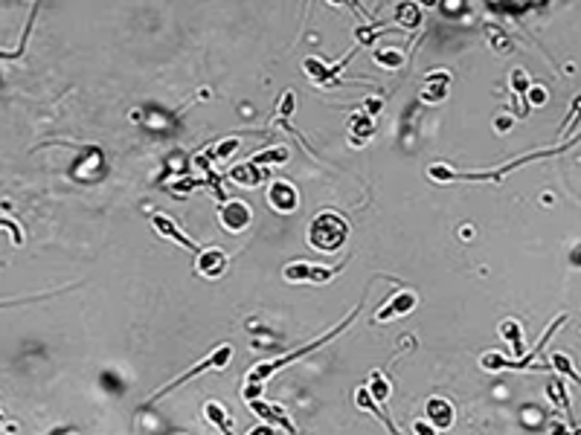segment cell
Here are the masks:
<instances>
[{
	"mask_svg": "<svg viewBox=\"0 0 581 435\" xmlns=\"http://www.w3.org/2000/svg\"><path fill=\"white\" fill-rule=\"evenodd\" d=\"M360 308H363V302H360V305H358V308L352 311V313H349V316H346V320H343L340 325H335V328H328V331L323 334V337H317L314 343H305L302 348H297V351H290V354H282V357H276V360H265V363L253 366V369H250V371H247V378H244V389H241V394H244V398H247V401H253V398H259V394H262V386H265V383H267L270 378H274V374H276L279 369H285L288 363H297L300 357H305V354H314V351H317V348H323V345H326L328 340H335V337H337V334H343V331H346L349 325H352V320H355V316H358V311H360Z\"/></svg>",
	"mask_w": 581,
	"mask_h": 435,
	"instance_id": "6da1fadb",
	"label": "cell"
},
{
	"mask_svg": "<svg viewBox=\"0 0 581 435\" xmlns=\"http://www.w3.org/2000/svg\"><path fill=\"white\" fill-rule=\"evenodd\" d=\"M564 148H570V145H558V148H550V151H535V154H526V157H517V160L506 163L503 169H491V171H451V169H444V166H430L428 174L433 177V180H439V183H451V180H489V183H500L509 171L523 169V166H529V163H538V160H544V157L558 154V151H564Z\"/></svg>",
	"mask_w": 581,
	"mask_h": 435,
	"instance_id": "7a4b0ae2",
	"label": "cell"
},
{
	"mask_svg": "<svg viewBox=\"0 0 581 435\" xmlns=\"http://www.w3.org/2000/svg\"><path fill=\"white\" fill-rule=\"evenodd\" d=\"M567 322V313L564 316H558V320L550 325V331L544 334V337H540V343L529 351V354H523L520 360H506V354H500V351H486L479 357V366L486 369V371H503V369H523V371H550V363H540L538 357H540V351L547 348V343H550V337L552 334L561 328Z\"/></svg>",
	"mask_w": 581,
	"mask_h": 435,
	"instance_id": "3957f363",
	"label": "cell"
},
{
	"mask_svg": "<svg viewBox=\"0 0 581 435\" xmlns=\"http://www.w3.org/2000/svg\"><path fill=\"white\" fill-rule=\"evenodd\" d=\"M349 241V224L340 212H320L308 224V244L320 252H337Z\"/></svg>",
	"mask_w": 581,
	"mask_h": 435,
	"instance_id": "277c9868",
	"label": "cell"
},
{
	"mask_svg": "<svg viewBox=\"0 0 581 435\" xmlns=\"http://www.w3.org/2000/svg\"><path fill=\"white\" fill-rule=\"evenodd\" d=\"M230 360H232V345L230 343H224V345H218V348H212L206 357L198 363V366H192L189 371H183L178 380H172V383H166L160 392H154L151 398H148V404H158L160 398H166L169 392H174L178 386H183V383H189L192 378H201V374H206V371H221V369H227L230 366Z\"/></svg>",
	"mask_w": 581,
	"mask_h": 435,
	"instance_id": "5b68a950",
	"label": "cell"
},
{
	"mask_svg": "<svg viewBox=\"0 0 581 435\" xmlns=\"http://www.w3.org/2000/svg\"><path fill=\"white\" fill-rule=\"evenodd\" d=\"M343 270V264H317V262H294L282 270L290 285H326Z\"/></svg>",
	"mask_w": 581,
	"mask_h": 435,
	"instance_id": "8992f818",
	"label": "cell"
},
{
	"mask_svg": "<svg viewBox=\"0 0 581 435\" xmlns=\"http://www.w3.org/2000/svg\"><path fill=\"white\" fill-rule=\"evenodd\" d=\"M218 221L227 232H244L250 221H253V209L244 201H236V197H224L218 209Z\"/></svg>",
	"mask_w": 581,
	"mask_h": 435,
	"instance_id": "52a82bcc",
	"label": "cell"
},
{
	"mask_svg": "<svg viewBox=\"0 0 581 435\" xmlns=\"http://www.w3.org/2000/svg\"><path fill=\"white\" fill-rule=\"evenodd\" d=\"M416 305H419V293L410 290V287H404V290H398L396 296H390V299H386V302L378 308L375 322H393V320H398V316L413 313Z\"/></svg>",
	"mask_w": 581,
	"mask_h": 435,
	"instance_id": "ba28073f",
	"label": "cell"
},
{
	"mask_svg": "<svg viewBox=\"0 0 581 435\" xmlns=\"http://www.w3.org/2000/svg\"><path fill=\"white\" fill-rule=\"evenodd\" d=\"M267 204L270 209H274L276 215H290V212H297L300 206V192L297 186H290L288 180H274L267 186Z\"/></svg>",
	"mask_w": 581,
	"mask_h": 435,
	"instance_id": "9c48e42d",
	"label": "cell"
},
{
	"mask_svg": "<svg viewBox=\"0 0 581 435\" xmlns=\"http://www.w3.org/2000/svg\"><path fill=\"white\" fill-rule=\"evenodd\" d=\"M247 404H250V409H253L256 418H262L265 424L276 427V429H282V432H290V435L297 432L294 421L288 418V412H285L279 404H274V401H265V398H253V401H247Z\"/></svg>",
	"mask_w": 581,
	"mask_h": 435,
	"instance_id": "30bf717a",
	"label": "cell"
},
{
	"mask_svg": "<svg viewBox=\"0 0 581 435\" xmlns=\"http://www.w3.org/2000/svg\"><path fill=\"white\" fill-rule=\"evenodd\" d=\"M227 252L221 247H198L195 252V273L206 276V279H218V276L227 273Z\"/></svg>",
	"mask_w": 581,
	"mask_h": 435,
	"instance_id": "8fae6325",
	"label": "cell"
},
{
	"mask_svg": "<svg viewBox=\"0 0 581 435\" xmlns=\"http://www.w3.org/2000/svg\"><path fill=\"white\" fill-rule=\"evenodd\" d=\"M424 415H428V421L436 432L454 429L456 412H454V404L448 398H428V404H424Z\"/></svg>",
	"mask_w": 581,
	"mask_h": 435,
	"instance_id": "7c38bea8",
	"label": "cell"
},
{
	"mask_svg": "<svg viewBox=\"0 0 581 435\" xmlns=\"http://www.w3.org/2000/svg\"><path fill=\"white\" fill-rule=\"evenodd\" d=\"M151 224H154V229H158V232L163 235L166 241H174V244H181V247H183V250H189V252H198V244L192 241L189 235H186V232H183L178 224H174L169 215H163V212H154V215H151Z\"/></svg>",
	"mask_w": 581,
	"mask_h": 435,
	"instance_id": "4fadbf2b",
	"label": "cell"
},
{
	"mask_svg": "<svg viewBox=\"0 0 581 435\" xmlns=\"http://www.w3.org/2000/svg\"><path fill=\"white\" fill-rule=\"evenodd\" d=\"M267 171H270V169H262V166H253V163H244V166H236V169L230 171V180H232V183H239V186L253 189V186L265 183Z\"/></svg>",
	"mask_w": 581,
	"mask_h": 435,
	"instance_id": "5bb4252c",
	"label": "cell"
},
{
	"mask_svg": "<svg viewBox=\"0 0 581 435\" xmlns=\"http://www.w3.org/2000/svg\"><path fill=\"white\" fill-rule=\"evenodd\" d=\"M372 134H375V116L355 113L352 120H349V140H352V145H363Z\"/></svg>",
	"mask_w": 581,
	"mask_h": 435,
	"instance_id": "9a60e30c",
	"label": "cell"
},
{
	"mask_svg": "<svg viewBox=\"0 0 581 435\" xmlns=\"http://www.w3.org/2000/svg\"><path fill=\"white\" fill-rule=\"evenodd\" d=\"M448 82H451V73L448 70H439V73H430L428 76V90L421 93L424 102H442L448 96Z\"/></svg>",
	"mask_w": 581,
	"mask_h": 435,
	"instance_id": "2e32d148",
	"label": "cell"
},
{
	"mask_svg": "<svg viewBox=\"0 0 581 435\" xmlns=\"http://www.w3.org/2000/svg\"><path fill=\"white\" fill-rule=\"evenodd\" d=\"M204 418L216 427L218 432H224V435H236L232 432V421H230V415H227V409L221 406V404H216V401H209V404H204Z\"/></svg>",
	"mask_w": 581,
	"mask_h": 435,
	"instance_id": "e0dca14e",
	"label": "cell"
},
{
	"mask_svg": "<svg viewBox=\"0 0 581 435\" xmlns=\"http://www.w3.org/2000/svg\"><path fill=\"white\" fill-rule=\"evenodd\" d=\"M355 404H358L360 409H366V412H372L375 418H381V421H384V427L390 429V435H398V429H396V427H393V421H390V415H386V412H384V409H381V406L372 401V394L366 392V386L355 392Z\"/></svg>",
	"mask_w": 581,
	"mask_h": 435,
	"instance_id": "ac0fdd59",
	"label": "cell"
},
{
	"mask_svg": "<svg viewBox=\"0 0 581 435\" xmlns=\"http://www.w3.org/2000/svg\"><path fill=\"white\" fill-rule=\"evenodd\" d=\"M500 334L512 343V351H514V357L520 360L523 354H526V345H523V325L517 320H503L500 322Z\"/></svg>",
	"mask_w": 581,
	"mask_h": 435,
	"instance_id": "d6986e66",
	"label": "cell"
},
{
	"mask_svg": "<svg viewBox=\"0 0 581 435\" xmlns=\"http://www.w3.org/2000/svg\"><path fill=\"white\" fill-rule=\"evenodd\" d=\"M396 27H401V29H407V32H413V29H419L421 27V9L416 6V3H401L398 9H396Z\"/></svg>",
	"mask_w": 581,
	"mask_h": 435,
	"instance_id": "ffe728a7",
	"label": "cell"
},
{
	"mask_svg": "<svg viewBox=\"0 0 581 435\" xmlns=\"http://www.w3.org/2000/svg\"><path fill=\"white\" fill-rule=\"evenodd\" d=\"M366 392L372 394V401H375V404H386V401H390V394H393V383L386 380V374L372 371V374H370V386H366Z\"/></svg>",
	"mask_w": 581,
	"mask_h": 435,
	"instance_id": "44dd1931",
	"label": "cell"
},
{
	"mask_svg": "<svg viewBox=\"0 0 581 435\" xmlns=\"http://www.w3.org/2000/svg\"><path fill=\"white\" fill-rule=\"evenodd\" d=\"M288 157H290V151H288V148H282V145H276V148L259 151L250 163H253V166H267V169H270V166H279V163H285Z\"/></svg>",
	"mask_w": 581,
	"mask_h": 435,
	"instance_id": "7402d4cb",
	"label": "cell"
},
{
	"mask_svg": "<svg viewBox=\"0 0 581 435\" xmlns=\"http://www.w3.org/2000/svg\"><path fill=\"white\" fill-rule=\"evenodd\" d=\"M302 70H305V76L312 78L314 85L328 87V67L320 62V58H305V62H302Z\"/></svg>",
	"mask_w": 581,
	"mask_h": 435,
	"instance_id": "603a6c76",
	"label": "cell"
},
{
	"mask_svg": "<svg viewBox=\"0 0 581 435\" xmlns=\"http://www.w3.org/2000/svg\"><path fill=\"white\" fill-rule=\"evenodd\" d=\"M236 148H239V136H230V140H224L221 145H216L212 151H206L204 157H206L209 163H224L230 154H236Z\"/></svg>",
	"mask_w": 581,
	"mask_h": 435,
	"instance_id": "cb8c5ba5",
	"label": "cell"
},
{
	"mask_svg": "<svg viewBox=\"0 0 581 435\" xmlns=\"http://www.w3.org/2000/svg\"><path fill=\"white\" fill-rule=\"evenodd\" d=\"M550 366L558 371V374H564V378H570V380H578V371H575V366L570 363V357L567 354H552V360H550Z\"/></svg>",
	"mask_w": 581,
	"mask_h": 435,
	"instance_id": "d4e9b609",
	"label": "cell"
},
{
	"mask_svg": "<svg viewBox=\"0 0 581 435\" xmlns=\"http://www.w3.org/2000/svg\"><path fill=\"white\" fill-rule=\"evenodd\" d=\"M375 62H378L381 67H386V70H396V67L404 64V52H401V50H381V52L375 55Z\"/></svg>",
	"mask_w": 581,
	"mask_h": 435,
	"instance_id": "484cf974",
	"label": "cell"
},
{
	"mask_svg": "<svg viewBox=\"0 0 581 435\" xmlns=\"http://www.w3.org/2000/svg\"><path fill=\"white\" fill-rule=\"evenodd\" d=\"M489 41H491V47L497 50V52H512V38L503 32V29H489Z\"/></svg>",
	"mask_w": 581,
	"mask_h": 435,
	"instance_id": "4316f807",
	"label": "cell"
},
{
	"mask_svg": "<svg viewBox=\"0 0 581 435\" xmlns=\"http://www.w3.org/2000/svg\"><path fill=\"white\" fill-rule=\"evenodd\" d=\"M547 394H550L552 401H558V404H561V409H567V412H570V398H567L564 380H552V383H550V389H547Z\"/></svg>",
	"mask_w": 581,
	"mask_h": 435,
	"instance_id": "83f0119b",
	"label": "cell"
},
{
	"mask_svg": "<svg viewBox=\"0 0 581 435\" xmlns=\"http://www.w3.org/2000/svg\"><path fill=\"white\" fill-rule=\"evenodd\" d=\"M529 87H532L529 73H526V70H514V73H512V93H514V96H526Z\"/></svg>",
	"mask_w": 581,
	"mask_h": 435,
	"instance_id": "f1b7e54d",
	"label": "cell"
},
{
	"mask_svg": "<svg viewBox=\"0 0 581 435\" xmlns=\"http://www.w3.org/2000/svg\"><path fill=\"white\" fill-rule=\"evenodd\" d=\"M386 29H390V27H386V24H381V21H378V24H370V27L358 29V41H360V44H372L375 38H378L381 32H386Z\"/></svg>",
	"mask_w": 581,
	"mask_h": 435,
	"instance_id": "f546056e",
	"label": "cell"
},
{
	"mask_svg": "<svg viewBox=\"0 0 581 435\" xmlns=\"http://www.w3.org/2000/svg\"><path fill=\"white\" fill-rule=\"evenodd\" d=\"M294 108H297V96H294V90H288L279 99V120H288V116L294 113Z\"/></svg>",
	"mask_w": 581,
	"mask_h": 435,
	"instance_id": "4dcf8cb0",
	"label": "cell"
},
{
	"mask_svg": "<svg viewBox=\"0 0 581 435\" xmlns=\"http://www.w3.org/2000/svg\"><path fill=\"white\" fill-rule=\"evenodd\" d=\"M0 229H9V232H12V241H15L18 247L24 244V229L18 227V224L12 221V218H0Z\"/></svg>",
	"mask_w": 581,
	"mask_h": 435,
	"instance_id": "1f68e13d",
	"label": "cell"
},
{
	"mask_svg": "<svg viewBox=\"0 0 581 435\" xmlns=\"http://www.w3.org/2000/svg\"><path fill=\"white\" fill-rule=\"evenodd\" d=\"M523 99H526V102H532L535 108H540V105H547V90L544 87H529Z\"/></svg>",
	"mask_w": 581,
	"mask_h": 435,
	"instance_id": "d6a6232c",
	"label": "cell"
},
{
	"mask_svg": "<svg viewBox=\"0 0 581 435\" xmlns=\"http://www.w3.org/2000/svg\"><path fill=\"white\" fill-rule=\"evenodd\" d=\"M381 108H384V102H381V99H366V105H363V113H366V116H375Z\"/></svg>",
	"mask_w": 581,
	"mask_h": 435,
	"instance_id": "836d02e7",
	"label": "cell"
},
{
	"mask_svg": "<svg viewBox=\"0 0 581 435\" xmlns=\"http://www.w3.org/2000/svg\"><path fill=\"white\" fill-rule=\"evenodd\" d=\"M413 432H416V435H436V429H433L428 421H416V424H413Z\"/></svg>",
	"mask_w": 581,
	"mask_h": 435,
	"instance_id": "e575fe53",
	"label": "cell"
},
{
	"mask_svg": "<svg viewBox=\"0 0 581 435\" xmlns=\"http://www.w3.org/2000/svg\"><path fill=\"white\" fill-rule=\"evenodd\" d=\"M550 432H552V435H578V432H573V429L567 432V429H564V424H558V421H555V424H550Z\"/></svg>",
	"mask_w": 581,
	"mask_h": 435,
	"instance_id": "d590c367",
	"label": "cell"
},
{
	"mask_svg": "<svg viewBox=\"0 0 581 435\" xmlns=\"http://www.w3.org/2000/svg\"><path fill=\"white\" fill-rule=\"evenodd\" d=\"M250 435H274V427H270V424H262V427H256Z\"/></svg>",
	"mask_w": 581,
	"mask_h": 435,
	"instance_id": "8d00e7d4",
	"label": "cell"
},
{
	"mask_svg": "<svg viewBox=\"0 0 581 435\" xmlns=\"http://www.w3.org/2000/svg\"><path fill=\"white\" fill-rule=\"evenodd\" d=\"M328 3H332V6H335V3H337V6H355L352 0H328Z\"/></svg>",
	"mask_w": 581,
	"mask_h": 435,
	"instance_id": "74e56055",
	"label": "cell"
},
{
	"mask_svg": "<svg viewBox=\"0 0 581 435\" xmlns=\"http://www.w3.org/2000/svg\"><path fill=\"white\" fill-rule=\"evenodd\" d=\"M421 3H436V0H421Z\"/></svg>",
	"mask_w": 581,
	"mask_h": 435,
	"instance_id": "f35d334b",
	"label": "cell"
},
{
	"mask_svg": "<svg viewBox=\"0 0 581 435\" xmlns=\"http://www.w3.org/2000/svg\"><path fill=\"white\" fill-rule=\"evenodd\" d=\"M178 435H183V432H178Z\"/></svg>",
	"mask_w": 581,
	"mask_h": 435,
	"instance_id": "ab89813d",
	"label": "cell"
}]
</instances>
